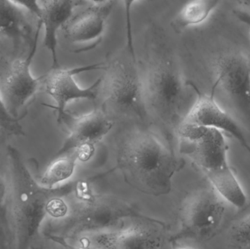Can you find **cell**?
<instances>
[{
  "mask_svg": "<svg viewBox=\"0 0 250 249\" xmlns=\"http://www.w3.org/2000/svg\"><path fill=\"white\" fill-rule=\"evenodd\" d=\"M7 155L16 244L18 249H27L39 237L46 217L60 219L66 214L67 196L76 191L84 180L49 188L33 178L18 149L8 146Z\"/></svg>",
  "mask_w": 250,
  "mask_h": 249,
  "instance_id": "1",
  "label": "cell"
},
{
  "mask_svg": "<svg viewBox=\"0 0 250 249\" xmlns=\"http://www.w3.org/2000/svg\"><path fill=\"white\" fill-rule=\"evenodd\" d=\"M185 166L171 145L148 127L125 132L117 143V165L125 182L140 192L159 197L172 190L176 172Z\"/></svg>",
  "mask_w": 250,
  "mask_h": 249,
  "instance_id": "2",
  "label": "cell"
},
{
  "mask_svg": "<svg viewBox=\"0 0 250 249\" xmlns=\"http://www.w3.org/2000/svg\"><path fill=\"white\" fill-rule=\"evenodd\" d=\"M89 185V181L84 180L67 195V213L53 219L48 236L56 242L67 247L69 241L83 234L122 230L129 222L147 217L123 199L94 194Z\"/></svg>",
  "mask_w": 250,
  "mask_h": 249,
  "instance_id": "3",
  "label": "cell"
},
{
  "mask_svg": "<svg viewBox=\"0 0 250 249\" xmlns=\"http://www.w3.org/2000/svg\"><path fill=\"white\" fill-rule=\"evenodd\" d=\"M180 152L205 174L210 184L232 206L242 209L246 194L229 165V146L217 129L182 123L177 131Z\"/></svg>",
  "mask_w": 250,
  "mask_h": 249,
  "instance_id": "4",
  "label": "cell"
},
{
  "mask_svg": "<svg viewBox=\"0 0 250 249\" xmlns=\"http://www.w3.org/2000/svg\"><path fill=\"white\" fill-rule=\"evenodd\" d=\"M146 105L168 142H173L192 105L195 85L184 78L170 60L153 64L143 79Z\"/></svg>",
  "mask_w": 250,
  "mask_h": 249,
  "instance_id": "5",
  "label": "cell"
},
{
  "mask_svg": "<svg viewBox=\"0 0 250 249\" xmlns=\"http://www.w3.org/2000/svg\"><path fill=\"white\" fill-rule=\"evenodd\" d=\"M101 91L102 108L113 118L137 121L148 127L151 122L146 105L143 79L131 64L115 60L105 65Z\"/></svg>",
  "mask_w": 250,
  "mask_h": 249,
  "instance_id": "6",
  "label": "cell"
},
{
  "mask_svg": "<svg viewBox=\"0 0 250 249\" xmlns=\"http://www.w3.org/2000/svg\"><path fill=\"white\" fill-rule=\"evenodd\" d=\"M226 203L211 185L187 196L179 211V231L170 237L173 248L186 240L205 241L214 236L224 219Z\"/></svg>",
  "mask_w": 250,
  "mask_h": 249,
  "instance_id": "7",
  "label": "cell"
},
{
  "mask_svg": "<svg viewBox=\"0 0 250 249\" xmlns=\"http://www.w3.org/2000/svg\"><path fill=\"white\" fill-rule=\"evenodd\" d=\"M214 67L215 83L213 89H222L250 130V67L248 58L238 51H229L217 57Z\"/></svg>",
  "mask_w": 250,
  "mask_h": 249,
  "instance_id": "8",
  "label": "cell"
},
{
  "mask_svg": "<svg viewBox=\"0 0 250 249\" xmlns=\"http://www.w3.org/2000/svg\"><path fill=\"white\" fill-rule=\"evenodd\" d=\"M105 65L102 63L90 64L72 69L52 67V70L42 77V84L47 95H49L56 103V106H49L56 110L57 121H67L70 115L66 113L67 105L72 101L79 99L95 100L101 92L102 77L86 88L81 87L75 76L84 72L105 70Z\"/></svg>",
  "mask_w": 250,
  "mask_h": 249,
  "instance_id": "9",
  "label": "cell"
},
{
  "mask_svg": "<svg viewBox=\"0 0 250 249\" xmlns=\"http://www.w3.org/2000/svg\"><path fill=\"white\" fill-rule=\"evenodd\" d=\"M41 27L42 26L39 23L33 47L27 57L13 60L4 73L0 76L1 99L8 112L15 118H19L21 110L42 85V77H35L31 70Z\"/></svg>",
  "mask_w": 250,
  "mask_h": 249,
  "instance_id": "10",
  "label": "cell"
},
{
  "mask_svg": "<svg viewBox=\"0 0 250 249\" xmlns=\"http://www.w3.org/2000/svg\"><path fill=\"white\" fill-rule=\"evenodd\" d=\"M115 4V0L95 4L72 16L62 28L63 36L76 47V52L89 51L101 43Z\"/></svg>",
  "mask_w": 250,
  "mask_h": 249,
  "instance_id": "11",
  "label": "cell"
},
{
  "mask_svg": "<svg viewBox=\"0 0 250 249\" xmlns=\"http://www.w3.org/2000/svg\"><path fill=\"white\" fill-rule=\"evenodd\" d=\"M114 119L101 107L73 121L69 134L55 157L73 150L82 152L81 160H89L95 147L111 131Z\"/></svg>",
  "mask_w": 250,
  "mask_h": 249,
  "instance_id": "12",
  "label": "cell"
},
{
  "mask_svg": "<svg viewBox=\"0 0 250 249\" xmlns=\"http://www.w3.org/2000/svg\"><path fill=\"white\" fill-rule=\"evenodd\" d=\"M195 89L196 99L182 123L211 127L226 133L237 140L250 156L249 142L233 116L217 104L213 94L204 95L198 88Z\"/></svg>",
  "mask_w": 250,
  "mask_h": 249,
  "instance_id": "13",
  "label": "cell"
},
{
  "mask_svg": "<svg viewBox=\"0 0 250 249\" xmlns=\"http://www.w3.org/2000/svg\"><path fill=\"white\" fill-rule=\"evenodd\" d=\"M166 223L147 216L138 219L119 231L117 249H162L170 244Z\"/></svg>",
  "mask_w": 250,
  "mask_h": 249,
  "instance_id": "14",
  "label": "cell"
},
{
  "mask_svg": "<svg viewBox=\"0 0 250 249\" xmlns=\"http://www.w3.org/2000/svg\"><path fill=\"white\" fill-rule=\"evenodd\" d=\"M41 14L39 19L44 29V46L51 54L52 67H60L57 58L59 31L73 16L76 0H40Z\"/></svg>",
  "mask_w": 250,
  "mask_h": 249,
  "instance_id": "15",
  "label": "cell"
},
{
  "mask_svg": "<svg viewBox=\"0 0 250 249\" xmlns=\"http://www.w3.org/2000/svg\"><path fill=\"white\" fill-rule=\"evenodd\" d=\"M220 0H191L182 7L172 22L177 32L205 22L220 4Z\"/></svg>",
  "mask_w": 250,
  "mask_h": 249,
  "instance_id": "16",
  "label": "cell"
},
{
  "mask_svg": "<svg viewBox=\"0 0 250 249\" xmlns=\"http://www.w3.org/2000/svg\"><path fill=\"white\" fill-rule=\"evenodd\" d=\"M81 157L80 150L71 151L57 156L47 167L39 182L49 188L61 185L73 176L78 160H81Z\"/></svg>",
  "mask_w": 250,
  "mask_h": 249,
  "instance_id": "17",
  "label": "cell"
},
{
  "mask_svg": "<svg viewBox=\"0 0 250 249\" xmlns=\"http://www.w3.org/2000/svg\"><path fill=\"white\" fill-rule=\"evenodd\" d=\"M226 227V235L233 248L250 247V203L245 205Z\"/></svg>",
  "mask_w": 250,
  "mask_h": 249,
  "instance_id": "18",
  "label": "cell"
},
{
  "mask_svg": "<svg viewBox=\"0 0 250 249\" xmlns=\"http://www.w3.org/2000/svg\"><path fill=\"white\" fill-rule=\"evenodd\" d=\"M21 10L10 0H0V35L17 38L25 31L26 20Z\"/></svg>",
  "mask_w": 250,
  "mask_h": 249,
  "instance_id": "19",
  "label": "cell"
},
{
  "mask_svg": "<svg viewBox=\"0 0 250 249\" xmlns=\"http://www.w3.org/2000/svg\"><path fill=\"white\" fill-rule=\"evenodd\" d=\"M20 119L8 112L0 95V129L12 135H24V130L19 123Z\"/></svg>",
  "mask_w": 250,
  "mask_h": 249,
  "instance_id": "20",
  "label": "cell"
},
{
  "mask_svg": "<svg viewBox=\"0 0 250 249\" xmlns=\"http://www.w3.org/2000/svg\"><path fill=\"white\" fill-rule=\"evenodd\" d=\"M137 0H123L125 7V23H126V45L128 52L135 62V53L134 48L133 34H132V7Z\"/></svg>",
  "mask_w": 250,
  "mask_h": 249,
  "instance_id": "21",
  "label": "cell"
},
{
  "mask_svg": "<svg viewBox=\"0 0 250 249\" xmlns=\"http://www.w3.org/2000/svg\"><path fill=\"white\" fill-rule=\"evenodd\" d=\"M20 8L27 10L38 19L41 17V6L40 0H10Z\"/></svg>",
  "mask_w": 250,
  "mask_h": 249,
  "instance_id": "22",
  "label": "cell"
},
{
  "mask_svg": "<svg viewBox=\"0 0 250 249\" xmlns=\"http://www.w3.org/2000/svg\"><path fill=\"white\" fill-rule=\"evenodd\" d=\"M7 191L8 190H7V183L2 175L0 174V219L4 216L5 209L7 207V197H8Z\"/></svg>",
  "mask_w": 250,
  "mask_h": 249,
  "instance_id": "23",
  "label": "cell"
},
{
  "mask_svg": "<svg viewBox=\"0 0 250 249\" xmlns=\"http://www.w3.org/2000/svg\"><path fill=\"white\" fill-rule=\"evenodd\" d=\"M241 4L250 9V0H238Z\"/></svg>",
  "mask_w": 250,
  "mask_h": 249,
  "instance_id": "24",
  "label": "cell"
},
{
  "mask_svg": "<svg viewBox=\"0 0 250 249\" xmlns=\"http://www.w3.org/2000/svg\"><path fill=\"white\" fill-rule=\"evenodd\" d=\"M89 1H92L95 4H102V3L106 2V1H110V0H89Z\"/></svg>",
  "mask_w": 250,
  "mask_h": 249,
  "instance_id": "25",
  "label": "cell"
}]
</instances>
